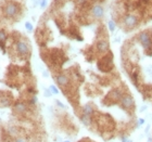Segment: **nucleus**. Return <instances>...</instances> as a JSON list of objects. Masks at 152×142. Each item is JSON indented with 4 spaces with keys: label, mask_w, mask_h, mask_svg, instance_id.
Listing matches in <instances>:
<instances>
[{
    "label": "nucleus",
    "mask_w": 152,
    "mask_h": 142,
    "mask_svg": "<svg viewBox=\"0 0 152 142\" xmlns=\"http://www.w3.org/2000/svg\"><path fill=\"white\" fill-rule=\"evenodd\" d=\"M3 15L8 19H14L21 13V6L15 1H8L2 9Z\"/></svg>",
    "instance_id": "obj_1"
},
{
    "label": "nucleus",
    "mask_w": 152,
    "mask_h": 142,
    "mask_svg": "<svg viewBox=\"0 0 152 142\" xmlns=\"http://www.w3.org/2000/svg\"><path fill=\"white\" fill-rule=\"evenodd\" d=\"M14 49H15V51H16V53H18V56H27L30 54V46L24 40H18L15 43Z\"/></svg>",
    "instance_id": "obj_2"
},
{
    "label": "nucleus",
    "mask_w": 152,
    "mask_h": 142,
    "mask_svg": "<svg viewBox=\"0 0 152 142\" xmlns=\"http://www.w3.org/2000/svg\"><path fill=\"white\" fill-rule=\"evenodd\" d=\"M138 40L142 44V47L145 48L146 51H148L149 49H152V38L148 31H141L139 36H138Z\"/></svg>",
    "instance_id": "obj_3"
},
{
    "label": "nucleus",
    "mask_w": 152,
    "mask_h": 142,
    "mask_svg": "<svg viewBox=\"0 0 152 142\" xmlns=\"http://www.w3.org/2000/svg\"><path fill=\"white\" fill-rule=\"evenodd\" d=\"M122 22H123V25L126 28L132 29V28H134L135 26H137V24H138V18L136 15H134V14H127V15H125L123 18Z\"/></svg>",
    "instance_id": "obj_4"
},
{
    "label": "nucleus",
    "mask_w": 152,
    "mask_h": 142,
    "mask_svg": "<svg viewBox=\"0 0 152 142\" xmlns=\"http://www.w3.org/2000/svg\"><path fill=\"white\" fill-rule=\"evenodd\" d=\"M90 12H91V15L95 19H102L104 15V9L101 5L97 3V5H93V6L91 7Z\"/></svg>",
    "instance_id": "obj_5"
},
{
    "label": "nucleus",
    "mask_w": 152,
    "mask_h": 142,
    "mask_svg": "<svg viewBox=\"0 0 152 142\" xmlns=\"http://www.w3.org/2000/svg\"><path fill=\"white\" fill-rule=\"evenodd\" d=\"M120 101H121V105L124 109H126V110H130L132 107H134V105H135L134 98H133L130 94L123 96Z\"/></svg>",
    "instance_id": "obj_6"
},
{
    "label": "nucleus",
    "mask_w": 152,
    "mask_h": 142,
    "mask_svg": "<svg viewBox=\"0 0 152 142\" xmlns=\"http://www.w3.org/2000/svg\"><path fill=\"white\" fill-rule=\"evenodd\" d=\"M103 66H109L110 68L113 67V63H112V53H110L109 54H107V56H103L101 58V60L99 61L98 63V67L100 71H102V68Z\"/></svg>",
    "instance_id": "obj_7"
},
{
    "label": "nucleus",
    "mask_w": 152,
    "mask_h": 142,
    "mask_svg": "<svg viewBox=\"0 0 152 142\" xmlns=\"http://www.w3.org/2000/svg\"><path fill=\"white\" fill-rule=\"evenodd\" d=\"M55 78L57 84H58L60 87H62V88H65V87H67L68 85H70V78H68L67 75L59 74V75H57Z\"/></svg>",
    "instance_id": "obj_8"
},
{
    "label": "nucleus",
    "mask_w": 152,
    "mask_h": 142,
    "mask_svg": "<svg viewBox=\"0 0 152 142\" xmlns=\"http://www.w3.org/2000/svg\"><path fill=\"white\" fill-rule=\"evenodd\" d=\"M110 48V43L108 40H99L96 43V49L98 52L100 53H104V52H108Z\"/></svg>",
    "instance_id": "obj_9"
},
{
    "label": "nucleus",
    "mask_w": 152,
    "mask_h": 142,
    "mask_svg": "<svg viewBox=\"0 0 152 142\" xmlns=\"http://www.w3.org/2000/svg\"><path fill=\"white\" fill-rule=\"evenodd\" d=\"M14 111L18 114H24L25 112L27 111V105L22 101H18L14 104Z\"/></svg>",
    "instance_id": "obj_10"
},
{
    "label": "nucleus",
    "mask_w": 152,
    "mask_h": 142,
    "mask_svg": "<svg viewBox=\"0 0 152 142\" xmlns=\"http://www.w3.org/2000/svg\"><path fill=\"white\" fill-rule=\"evenodd\" d=\"M7 40H8V36H7L6 31L3 29H0V47L1 48H6Z\"/></svg>",
    "instance_id": "obj_11"
},
{
    "label": "nucleus",
    "mask_w": 152,
    "mask_h": 142,
    "mask_svg": "<svg viewBox=\"0 0 152 142\" xmlns=\"http://www.w3.org/2000/svg\"><path fill=\"white\" fill-rule=\"evenodd\" d=\"M93 113H95V110H93V107H92L91 104H86L83 106V114H86V115H88V116H91Z\"/></svg>",
    "instance_id": "obj_12"
},
{
    "label": "nucleus",
    "mask_w": 152,
    "mask_h": 142,
    "mask_svg": "<svg viewBox=\"0 0 152 142\" xmlns=\"http://www.w3.org/2000/svg\"><path fill=\"white\" fill-rule=\"evenodd\" d=\"M80 120H82V123L84 124L85 126H87V127L90 126V124H91L90 116H88V115H86V114H82V115H80Z\"/></svg>",
    "instance_id": "obj_13"
},
{
    "label": "nucleus",
    "mask_w": 152,
    "mask_h": 142,
    "mask_svg": "<svg viewBox=\"0 0 152 142\" xmlns=\"http://www.w3.org/2000/svg\"><path fill=\"white\" fill-rule=\"evenodd\" d=\"M132 79L134 81V84L136 86H138V82H139V74L137 73V72H133L132 73Z\"/></svg>",
    "instance_id": "obj_14"
},
{
    "label": "nucleus",
    "mask_w": 152,
    "mask_h": 142,
    "mask_svg": "<svg viewBox=\"0 0 152 142\" xmlns=\"http://www.w3.org/2000/svg\"><path fill=\"white\" fill-rule=\"evenodd\" d=\"M108 27H109V31H111V33H113V31H115V28H116L115 22H114L113 20H110L109 22H108Z\"/></svg>",
    "instance_id": "obj_15"
},
{
    "label": "nucleus",
    "mask_w": 152,
    "mask_h": 142,
    "mask_svg": "<svg viewBox=\"0 0 152 142\" xmlns=\"http://www.w3.org/2000/svg\"><path fill=\"white\" fill-rule=\"evenodd\" d=\"M25 28L28 31H32L34 29V26H33V24H32L30 22H26V23H25Z\"/></svg>",
    "instance_id": "obj_16"
},
{
    "label": "nucleus",
    "mask_w": 152,
    "mask_h": 142,
    "mask_svg": "<svg viewBox=\"0 0 152 142\" xmlns=\"http://www.w3.org/2000/svg\"><path fill=\"white\" fill-rule=\"evenodd\" d=\"M49 89H50V91L52 92V94H58V93H59V90H58V88H57L55 86H53V85L49 87Z\"/></svg>",
    "instance_id": "obj_17"
},
{
    "label": "nucleus",
    "mask_w": 152,
    "mask_h": 142,
    "mask_svg": "<svg viewBox=\"0 0 152 142\" xmlns=\"http://www.w3.org/2000/svg\"><path fill=\"white\" fill-rule=\"evenodd\" d=\"M47 2H48V0H41V2H40V8L45 9V8L47 7Z\"/></svg>",
    "instance_id": "obj_18"
},
{
    "label": "nucleus",
    "mask_w": 152,
    "mask_h": 142,
    "mask_svg": "<svg viewBox=\"0 0 152 142\" xmlns=\"http://www.w3.org/2000/svg\"><path fill=\"white\" fill-rule=\"evenodd\" d=\"M36 102H37V98L35 97V96L30 98V104H35Z\"/></svg>",
    "instance_id": "obj_19"
},
{
    "label": "nucleus",
    "mask_w": 152,
    "mask_h": 142,
    "mask_svg": "<svg viewBox=\"0 0 152 142\" xmlns=\"http://www.w3.org/2000/svg\"><path fill=\"white\" fill-rule=\"evenodd\" d=\"M51 94H52V92L50 91V89H48V90L45 91V96H46V97H51Z\"/></svg>",
    "instance_id": "obj_20"
},
{
    "label": "nucleus",
    "mask_w": 152,
    "mask_h": 142,
    "mask_svg": "<svg viewBox=\"0 0 152 142\" xmlns=\"http://www.w3.org/2000/svg\"><path fill=\"white\" fill-rule=\"evenodd\" d=\"M122 142H133V141H132V140H129V139H128V138H126V137H123Z\"/></svg>",
    "instance_id": "obj_21"
},
{
    "label": "nucleus",
    "mask_w": 152,
    "mask_h": 142,
    "mask_svg": "<svg viewBox=\"0 0 152 142\" xmlns=\"http://www.w3.org/2000/svg\"><path fill=\"white\" fill-rule=\"evenodd\" d=\"M145 124V119H142V118H139V120H138V125H143Z\"/></svg>",
    "instance_id": "obj_22"
},
{
    "label": "nucleus",
    "mask_w": 152,
    "mask_h": 142,
    "mask_svg": "<svg viewBox=\"0 0 152 142\" xmlns=\"http://www.w3.org/2000/svg\"><path fill=\"white\" fill-rule=\"evenodd\" d=\"M14 142H26V141H25L24 139H22V138H18Z\"/></svg>",
    "instance_id": "obj_23"
},
{
    "label": "nucleus",
    "mask_w": 152,
    "mask_h": 142,
    "mask_svg": "<svg viewBox=\"0 0 152 142\" xmlns=\"http://www.w3.org/2000/svg\"><path fill=\"white\" fill-rule=\"evenodd\" d=\"M57 104H58V105H60V106H61V107H62V109H64V105L62 104V103H61L60 101H57Z\"/></svg>",
    "instance_id": "obj_24"
},
{
    "label": "nucleus",
    "mask_w": 152,
    "mask_h": 142,
    "mask_svg": "<svg viewBox=\"0 0 152 142\" xmlns=\"http://www.w3.org/2000/svg\"><path fill=\"white\" fill-rule=\"evenodd\" d=\"M43 77H48V74H47V73H46V72H45V73H43Z\"/></svg>",
    "instance_id": "obj_25"
},
{
    "label": "nucleus",
    "mask_w": 152,
    "mask_h": 142,
    "mask_svg": "<svg viewBox=\"0 0 152 142\" xmlns=\"http://www.w3.org/2000/svg\"><path fill=\"white\" fill-rule=\"evenodd\" d=\"M64 142H70V141H64Z\"/></svg>",
    "instance_id": "obj_26"
},
{
    "label": "nucleus",
    "mask_w": 152,
    "mask_h": 142,
    "mask_svg": "<svg viewBox=\"0 0 152 142\" xmlns=\"http://www.w3.org/2000/svg\"><path fill=\"white\" fill-rule=\"evenodd\" d=\"M151 35H152V33H151Z\"/></svg>",
    "instance_id": "obj_27"
}]
</instances>
